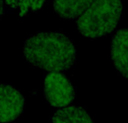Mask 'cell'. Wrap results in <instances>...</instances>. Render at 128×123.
Instances as JSON below:
<instances>
[{
	"mask_svg": "<svg viewBox=\"0 0 128 123\" xmlns=\"http://www.w3.org/2000/svg\"><path fill=\"white\" fill-rule=\"evenodd\" d=\"M23 54L34 67L50 72L66 71L76 62L74 43L64 33L38 32L25 40Z\"/></svg>",
	"mask_w": 128,
	"mask_h": 123,
	"instance_id": "1",
	"label": "cell"
},
{
	"mask_svg": "<svg viewBox=\"0 0 128 123\" xmlns=\"http://www.w3.org/2000/svg\"><path fill=\"white\" fill-rule=\"evenodd\" d=\"M44 95L52 106L64 107L76 99V89L64 74L51 72L44 78Z\"/></svg>",
	"mask_w": 128,
	"mask_h": 123,
	"instance_id": "3",
	"label": "cell"
},
{
	"mask_svg": "<svg viewBox=\"0 0 128 123\" xmlns=\"http://www.w3.org/2000/svg\"><path fill=\"white\" fill-rule=\"evenodd\" d=\"M46 0H19L18 8L19 15L25 16L30 12H35L43 8Z\"/></svg>",
	"mask_w": 128,
	"mask_h": 123,
	"instance_id": "8",
	"label": "cell"
},
{
	"mask_svg": "<svg viewBox=\"0 0 128 123\" xmlns=\"http://www.w3.org/2000/svg\"><path fill=\"white\" fill-rule=\"evenodd\" d=\"M51 123H94V121L84 108L71 105L57 110L51 118Z\"/></svg>",
	"mask_w": 128,
	"mask_h": 123,
	"instance_id": "7",
	"label": "cell"
},
{
	"mask_svg": "<svg viewBox=\"0 0 128 123\" xmlns=\"http://www.w3.org/2000/svg\"><path fill=\"white\" fill-rule=\"evenodd\" d=\"M122 0H94L77 19V27L83 36L97 38L108 35L122 17Z\"/></svg>",
	"mask_w": 128,
	"mask_h": 123,
	"instance_id": "2",
	"label": "cell"
},
{
	"mask_svg": "<svg viewBox=\"0 0 128 123\" xmlns=\"http://www.w3.org/2000/svg\"><path fill=\"white\" fill-rule=\"evenodd\" d=\"M112 59L118 73L128 79V29H120L112 36Z\"/></svg>",
	"mask_w": 128,
	"mask_h": 123,
	"instance_id": "5",
	"label": "cell"
},
{
	"mask_svg": "<svg viewBox=\"0 0 128 123\" xmlns=\"http://www.w3.org/2000/svg\"><path fill=\"white\" fill-rule=\"evenodd\" d=\"M24 97L9 84H0V122H13L24 109Z\"/></svg>",
	"mask_w": 128,
	"mask_h": 123,
	"instance_id": "4",
	"label": "cell"
},
{
	"mask_svg": "<svg viewBox=\"0 0 128 123\" xmlns=\"http://www.w3.org/2000/svg\"><path fill=\"white\" fill-rule=\"evenodd\" d=\"M19 0H4V3L8 8H10L13 10H15L18 8Z\"/></svg>",
	"mask_w": 128,
	"mask_h": 123,
	"instance_id": "9",
	"label": "cell"
},
{
	"mask_svg": "<svg viewBox=\"0 0 128 123\" xmlns=\"http://www.w3.org/2000/svg\"><path fill=\"white\" fill-rule=\"evenodd\" d=\"M4 0H0V19L4 14Z\"/></svg>",
	"mask_w": 128,
	"mask_h": 123,
	"instance_id": "10",
	"label": "cell"
},
{
	"mask_svg": "<svg viewBox=\"0 0 128 123\" xmlns=\"http://www.w3.org/2000/svg\"><path fill=\"white\" fill-rule=\"evenodd\" d=\"M94 0H54V10L60 19L72 20L78 19Z\"/></svg>",
	"mask_w": 128,
	"mask_h": 123,
	"instance_id": "6",
	"label": "cell"
}]
</instances>
